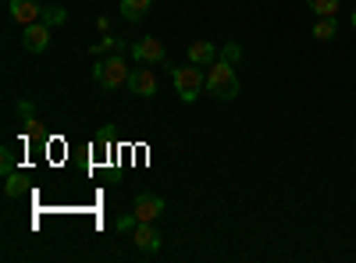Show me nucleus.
<instances>
[{
  "label": "nucleus",
  "mask_w": 356,
  "mask_h": 263,
  "mask_svg": "<svg viewBox=\"0 0 356 263\" xmlns=\"http://www.w3.org/2000/svg\"><path fill=\"white\" fill-rule=\"evenodd\" d=\"M207 90H211V96L218 100H235L239 96V75H235V68L228 61H218L211 65V71H207Z\"/></svg>",
  "instance_id": "obj_1"
},
{
  "label": "nucleus",
  "mask_w": 356,
  "mask_h": 263,
  "mask_svg": "<svg viewBox=\"0 0 356 263\" xmlns=\"http://www.w3.org/2000/svg\"><path fill=\"white\" fill-rule=\"evenodd\" d=\"M129 65H125V57L122 53H111L107 61H97V68H93V78H97V85L100 90H107V93H114V90H122V85H129Z\"/></svg>",
  "instance_id": "obj_2"
},
{
  "label": "nucleus",
  "mask_w": 356,
  "mask_h": 263,
  "mask_svg": "<svg viewBox=\"0 0 356 263\" xmlns=\"http://www.w3.org/2000/svg\"><path fill=\"white\" fill-rule=\"evenodd\" d=\"M171 78H175V93H178V100H182V103H193L200 96V90H207V75L193 61L186 68H175Z\"/></svg>",
  "instance_id": "obj_3"
},
{
  "label": "nucleus",
  "mask_w": 356,
  "mask_h": 263,
  "mask_svg": "<svg viewBox=\"0 0 356 263\" xmlns=\"http://www.w3.org/2000/svg\"><path fill=\"white\" fill-rule=\"evenodd\" d=\"M129 53L136 57L139 65H164V61H168L164 43H161L157 36H143V40H136V43L129 46Z\"/></svg>",
  "instance_id": "obj_4"
},
{
  "label": "nucleus",
  "mask_w": 356,
  "mask_h": 263,
  "mask_svg": "<svg viewBox=\"0 0 356 263\" xmlns=\"http://www.w3.org/2000/svg\"><path fill=\"white\" fill-rule=\"evenodd\" d=\"M132 217H136V221H146V224H154L157 217H164V199L154 196V192H139L136 203H132Z\"/></svg>",
  "instance_id": "obj_5"
},
{
  "label": "nucleus",
  "mask_w": 356,
  "mask_h": 263,
  "mask_svg": "<svg viewBox=\"0 0 356 263\" xmlns=\"http://www.w3.org/2000/svg\"><path fill=\"white\" fill-rule=\"evenodd\" d=\"M22 46L29 50V53H43L47 46H50V25L40 18V22H33V25H25L22 28Z\"/></svg>",
  "instance_id": "obj_6"
},
{
  "label": "nucleus",
  "mask_w": 356,
  "mask_h": 263,
  "mask_svg": "<svg viewBox=\"0 0 356 263\" xmlns=\"http://www.w3.org/2000/svg\"><path fill=\"white\" fill-rule=\"evenodd\" d=\"M8 11H11V22L22 25V28L43 18V4H40V0H8Z\"/></svg>",
  "instance_id": "obj_7"
},
{
  "label": "nucleus",
  "mask_w": 356,
  "mask_h": 263,
  "mask_svg": "<svg viewBox=\"0 0 356 263\" xmlns=\"http://www.w3.org/2000/svg\"><path fill=\"white\" fill-rule=\"evenodd\" d=\"M132 242L139 253H157L161 249V231L146 221H136V231H132Z\"/></svg>",
  "instance_id": "obj_8"
},
{
  "label": "nucleus",
  "mask_w": 356,
  "mask_h": 263,
  "mask_svg": "<svg viewBox=\"0 0 356 263\" xmlns=\"http://www.w3.org/2000/svg\"><path fill=\"white\" fill-rule=\"evenodd\" d=\"M129 90L132 96H157V75L150 68H136L129 75Z\"/></svg>",
  "instance_id": "obj_9"
},
{
  "label": "nucleus",
  "mask_w": 356,
  "mask_h": 263,
  "mask_svg": "<svg viewBox=\"0 0 356 263\" xmlns=\"http://www.w3.org/2000/svg\"><path fill=\"white\" fill-rule=\"evenodd\" d=\"M189 61L193 65H214L218 61V46L211 43V40H196V43H189Z\"/></svg>",
  "instance_id": "obj_10"
},
{
  "label": "nucleus",
  "mask_w": 356,
  "mask_h": 263,
  "mask_svg": "<svg viewBox=\"0 0 356 263\" xmlns=\"http://www.w3.org/2000/svg\"><path fill=\"white\" fill-rule=\"evenodd\" d=\"M150 4H154V0H122V15L129 22H143L146 11H150Z\"/></svg>",
  "instance_id": "obj_11"
},
{
  "label": "nucleus",
  "mask_w": 356,
  "mask_h": 263,
  "mask_svg": "<svg viewBox=\"0 0 356 263\" xmlns=\"http://www.w3.org/2000/svg\"><path fill=\"white\" fill-rule=\"evenodd\" d=\"M335 36H339V22H335V18H317V25H314V40L328 43V40H335Z\"/></svg>",
  "instance_id": "obj_12"
},
{
  "label": "nucleus",
  "mask_w": 356,
  "mask_h": 263,
  "mask_svg": "<svg viewBox=\"0 0 356 263\" xmlns=\"http://www.w3.org/2000/svg\"><path fill=\"white\" fill-rule=\"evenodd\" d=\"M310 11H314L317 18H335L339 0H310Z\"/></svg>",
  "instance_id": "obj_13"
},
{
  "label": "nucleus",
  "mask_w": 356,
  "mask_h": 263,
  "mask_svg": "<svg viewBox=\"0 0 356 263\" xmlns=\"http://www.w3.org/2000/svg\"><path fill=\"white\" fill-rule=\"evenodd\" d=\"M4 192H8V199H18V196L25 192V178H22V171L8 174V185H4Z\"/></svg>",
  "instance_id": "obj_14"
},
{
  "label": "nucleus",
  "mask_w": 356,
  "mask_h": 263,
  "mask_svg": "<svg viewBox=\"0 0 356 263\" xmlns=\"http://www.w3.org/2000/svg\"><path fill=\"white\" fill-rule=\"evenodd\" d=\"M43 22L47 25H61V22H68V11L65 8H43Z\"/></svg>",
  "instance_id": "obj_15"
},
{
  "label": "nucleus",
  "mask_w": 356,
  "mask_h": 263,
  "mask_svg": "<svg viewBox=\"0 0 356 263\" xmlns=\"http://www.w3.org/2000/svg\"><path fill=\"white\" fill-rule=\"evenodd\" d=\"M0 171L15 174V153H11V150H4V157H0Z\"/></svg>",
  "instance_id": "obj_16"
},
{
  "label": "nucleus",
  "mask_w": 356,
  "mask_h": 263,
  "mask_svg": "<svg viewBox=\"0 0 356 263\" xmlns=\"http://www.w3.org/2000/svg\"><path fill=\"white\" fill-rule=\"evenodd\" d=\"M18 114H22V118H25L29 125H36V121H33V103H29V100H22V103H18Z\"/></svg>",
  "instance_id": "obj_17"
},
{
  "label": "nucleus",
  "mask_w": 356,
  "mask_h": 263,
  "mask_svg": "<svg viewBox=\"0 0 356 263\" xmlns=\"http://www.w3.org/2000/svg\"><path fill=\"white\" fill-rule=\"evenodd\" d=\"M353 28H356V11H353Z\"/></svg>",
  "instance_id": "obj_18"
}]
</instances>
